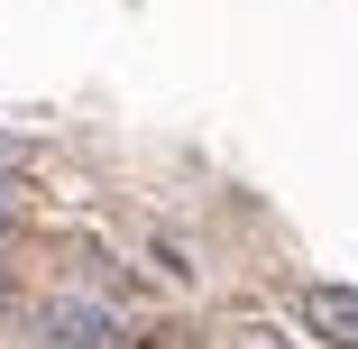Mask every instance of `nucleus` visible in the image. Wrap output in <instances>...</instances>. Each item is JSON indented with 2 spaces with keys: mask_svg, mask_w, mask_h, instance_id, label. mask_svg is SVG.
Listing matches in <instances>:
<instances>
[{
  "mask_svg": "<svg viewBox=\"0 0 358 349\" xmlns=\"http://www.w3.org/2000/svg\"><path fill=\"white\" fill-rule=\"evenodd\" d=\"M19 331H28L37 349H120V340H129L120 304H92V294H46V304L19 313Z\"/></svg>",
  "mask_w": 358,
  "mask_h": 349,
  "instance_id": "obj_1",
  "label": "nucleus"
},
{
  "mask_svg": "<svg viewBox=\"0 0 358 349\" xmlns=\"http://www.w3.org/2000/svg\"><path fill=\"white\" fill-rule=\"evenodd\" d=\"M294 313H303V331L322 349H358V285H303Z\"/></svg>",
  "mask_w": 358,
  "mask_h": 349,
  "instance_id": "obj_2",
  "label": "nucleus"
},
{
  "mask_svg": "<svg viewBox=\"0 0 358 349\" xmlns=\"http://www.w3.org/2000/svg\"><path fill=\"white\" fill-rule=\"evenodd\" d=\"M211 349H294V340H285L275 322H257V313H239V322H221V331H211Z\"/></svg>",
  "mask_w": 358,
  "mask_h": 349,
  "instance_id": "obj_3",
  "label": "nucleus"
},
{
  "mask_svg": "<svg viewBox=\"0 0 358 349\" xmlns=\"http://www.w3.org/2000/svg\"><path fill=\"white\" fill-rule=\"evenodd\" d=\"M129 349H211V331L202 322H157V331H138Z\"/></svg>",
  "mask_w": 358,
  "mask_h": 349,
  "instance_id": "obj_4",
  "label": "nucleus"
},
{
  "mask_svg": "<svg viewBox=\"0 0 358 349\" xmlns=\"http://www.w3.org/2000/svg\"><path fill=\"white\" fill-rule=\"evenodd\" d=\"M10 193H19V184L0 175V239H10V221H19V202H10Z\"/></svg>",
  "mask_w": 358,
  "mask_h": 349,
  "instance_id": "obj_5",
  "label": "nucleus"
},
{
  "mask_svg": "<svg viewBox=\"0 0 358 349\" xmlns=\"http://www.w3.org/2000/svg\"><path fill=\"white\" fill-rule=\"evenodd\" d=\"M0 313H10V276H0Z\"/></svg>",
  "mask_w": 358,
  "mask_h": 349,
  "instance_id": "obj_6",
  "label": "nucleus"
},
{
  "mask_svg": "<svg viewBox=\"0 0 358 349\" xmlns=\"http://www.w3.org/2000/svg\"><path fill=\"white\" fill-rule=\"evenodd\" d=\"M0 157H10V138H0Z\"/></svg>",
  "mask_w": 358,
  "mask_h": 349,
  "instance_id": "obj_7",
  "label": "nucleus"
}]
</instances>
